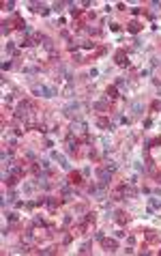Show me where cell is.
I'll return each instance as SVG.
<instances>
[{
	"instance_id": "obj_2",
	"label": "cell",
	"mask_w": 161,
	"mask_h": 256,
	"mask_svg": "<svg viewBox=\"0 0 161 256\" xmlns=\"http://www.w3.org/2000/svg\"><path fill=\"white\" fill-rule=\"evenodd\" d=\"M30 108H32V103H28V101H22L20 106H17V110H15V116H17V118H26V116L30 114V112H28Z\"/></svg>"
},
{
	"instance_id": "obj_1",
	"label": "cell",
	"mask_w": 161,
	"mask_h": 256,
	"mask_svg": "<svg viewBox=\"0 0 161 256\" xmlns=\"http://www.w3.org/2000/svg\"><path fill=\"white\" fill-rule=\"evenodd\" d=\"M32 93L39 95V97H54V95H56V88H50V86H45V84H41V86H34Z\"/></svg>"
},
{
	"instance_id": "obj_9",
	"label": "cell",
	"mask_w": 161,
	"mask_h": 256,
	"mask_svg": "<svg viewBox=\"0 0 161 256\" xmlns=\"http://www.w3.org/2000/svg\"><path fill=\"white\" fill-rule=\"evenodd\" d=\"M34 11H39L41 15H47V13H50V9H47L45 4H34Z\"/></svg>"
},
{
	"instance_id": "obj_12",
	"label": "cell",
	"mask_w": 161,
	"mask_h": 256,
	"mask_svg": "<svg viewBox=\"0 0 161 256\" xmlns=\"http://www.w3.org/2000/svg\"><path fill=\"white\" fill-rule=\"evenodd\" d=\"M71 183H82V175H79V172H73V175H71Z\"/></svg>"
},
{
	"instance_id": "obj_7",
	"label": "cell",
	"mask_w": 161,
	"mask_h": 256,
	"mask_svg": "<svg viewBox=\"0 0 161 256\" xmlns=\"http://www.w3.org/2000/svg\"><path fill=\"white\" fill-rule=\"evenodd\" d=\"M131 112L140 116L142 112H144V103H140V101H136V103H131Z\"/></svg>"
},
{
	"instance_id": "obj_16",
	"label": "cell",
	"mask_w": 161,
	"mask_h": 256,
	"mask_svg": "<svg viewBox=\"0 0 161 256\" xmlns=\"http://www.w3.org/2000/svg\"><path fill=\"white\" fill-rule=\"evenodd\" d=\"M71 15L77 17V15H79V9H75V7H73V9H71Z\"/></svg>"
},
{
	"instance_id": "obj_5",
	"label": "cell",
	"mask_w": 161,
	"mask_h": 256,
	"mask_svg": "<svg viewBox=\"0 0 161 256\" xmlns=\"http://www.w3.org/2000/svg\"><path fill=\"white\" fill-rule=\"evenodd\" d=\"M114 58H116V65H127V60H125V58H127V52H125V50H118Z\"/></svg>"
},
{
	"instance_id": "obj_14",
	"label": "cell",
	"mask_w": 161,
	"mask_h": 256,
	"mask_svg": "<svg viewBox=\"0 0 161 256\" xmlns=\"http://www.w3.org/2000/svg\"><path fill=\"white\" fill-rule=\"evenodd\" d=\"M105 168H107V170H110V172H114V170H116V164H112V161H110V164H107V166H105Z\"/></svg>"
},
{
	"instance_id": "obj_11",
	"label": "cell",
	"mask_w": 161,
	"mask_h": 256,
	"mask_svg": "<svg viewBox=\"0 0 161 256\" xmlns=\"http://www.w3.org/2000/svg\"><path fill=\"white\" fill-rule=\"evenodd\" d=\"M127 219H129V217H127V215H125L122 211H118V213H116V222H120V224H125V222H127Z\"/></svg>"
},
{
	"instance_id": "obj_13",
	"label": "cell",
	"mask_w": 161,
	"mask_h": 256,
	"mask_svg": "<svg viewBox=\"0 0 161 256\" xmlns=\"http://www.w3.org/2000/svg\"><path fill=\"white\" fill-rule=\"evenodd\" d=\"M107 97H110V99H116V97H118V93H116V86H110V88H107Z\"/></svg>"
},
{
	"instance_id": "obj_10",
	"label": "cell",
	"mask_w": 161,
	"mask_h": 256,
	"mask_svg": "<svg viewBox=\"0 0 161 256\" xmlns=\"http://www.w3.org/2000/svg\"><path fill=\"white\" fill-rule=\"evenodd\" d=\"M93 108L99 110V112H103V110H107V101H97V103H93Z\"/></svg>"
},
{
	"instance_id": "obj_3",
	"label": "cell",
	"mask_w": 161,
	"mask_h": 256,
	"mask_svg": "<svg viewBox=\"0 0 161 256\" xmlns=\"http://www.w3.org/2000/svg\"><path fill=\"white\" fill-rule=\"evenodd\" d=\"M52 159H54V161H58L65 170H69V161H67V157H65V155H60L58 151H54V153H52Z\"/></svg>"
},
{
	"instance_id": "obj_15",
	"label": "cell",
	"mask_w": 161,
	"mask_h": 256,
	"mask_svg": "<svg viewBox=\"0 0 161 256\" xmlns=\"http://www.w3.org/2000/svg\"><path fill=\"white\" fill-rule=\"evenodd\" d=\"M7 217H9V222H15V219H17V213H9Z\"/></svg>"
},
{
	"instance_id": "obj_6",
	"label": "cell",
	"mask_w": 161,
	"mask_h": 256,
	"mask_svg": "<svg viewBox=\"0 0 161 256\" xmlns=\"http://www.w3.org/2000/svg\"><path fill=\"white\" fill-rule=\"evenodd\" d=\"M77 110H79V103H77V101H73V103H69V106L65 108V114L73 116V112H77Z\"/></svg>"
},
{
	"instance_id": "obj_4",
	"label": "cell",
	"mask_w": 161,
	"mask_h": 256,
	"mask_svg": "<svg viewBox=\"0 0 161 256\" xmlns=\"http://www.w3.org/2000/svg\"><path fill=\"white\" fill-rule=\"evenodd\" d=\"M101 243H103V248H105V252H114L116 248H118V243H116L114 239H101Z\"/></svg>"
},
{
	"instance_id": "obj_18",
	"label": "cell",
	"mask_w": 161,
	"mask_h": 256,
	"mask_svg": "<svg viewBox=\"0 0 161 256\" xmlns=\"http://www.w3.org/2000/svg\"><path fill=\"white\" fill-rule=\"evenodd\" d=\"M159 183H161V175H159Z\"/></svg>"
},
{
	"instance_id": "obj_17",
	"label": "cell",
	"mask_w": 161,
	"mask_h": 256,
	"mask_svg": "<svg viewBox=\"0 0 161 256\" xmlns=\"http://www.w3.org/2000/svg\"><path fill=\"white\" fill-rule=\"evenodd\" d=\"M11 67H13V65H11L9 60H7V62H2V69H4V71H7V69H11Z\"/></svg>"
},
{
	"instance_id": "obj_8",
	"label": "cell",
	"mask_w": 161,
	"mask_h": 256,
	"mask_svg": "<svg viewBox=\"0 0 161 256\" xmlns=\"http://www.w3.org/2000/svg\"><path fill=\"white\" fill-rule=\"evenodd\" d=\"M127 30H129V32H140V30H142V24H140V22H131V24L127 26Z\"/></svg>"
}]
</instances>
